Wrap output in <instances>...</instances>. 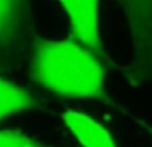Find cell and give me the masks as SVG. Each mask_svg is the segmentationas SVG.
Wrapping results in <instances>:
<instances>
[{
    "mask_svg": "<svg viewBox=\"0 0 152 147\" xmlns=\"http://www.w3.org/2000/svg\"><path fill=\"white\" fill-rule=\"evenodd\" d=\"M31 75L43 88L66 96L97 98L104 90L100 58L76 40H39Z\"/></svg>",
    "mask_w": 152,
    "mask_h": 147,
    "instance_id": "cell-1",
    "label": "cell"
},
{
    "mask_svg": "<svg viewBox=\"0 0 152 147\" xmlns=\"http://www.w3.org/2000/svg\"><path fill=\"white\" fill-rule=\"evenodd\" d=\"M129 31L128 75L135 83L145 82L151 72L152 18L151 0H116Z\"/></svg>",
    "mask_w": 152,
    "mask_h": 147,
    "instance_id": "cell-2",
    "label": "cell"
},
{
    "mask_svg": "<svg viewBox=\"0 0 152 147\" xmlns=\"http://www.w3.org/2000/svg\"><path fill=\"white\" fill-rule=\"evenodd\" d=\"M31 32V0H0V70L16 64Z\"/></svg>",
    "mask_w": 152,
    "mask_h": 147,
    "instance_id": "cell-3",
    "label": "cell"
},
{
    "mask_svg": "<svg viewBox=\"0 0 152 147\" xmlns=\"http://www.w3.org/2000/svg\"><path fill=\"white\" fill-rule=\"evenodd\" d=\"M69 19L74 37L97 56L104 55L99 31V0H58Z\"/></svg>",
    "mask_w": 152,
    "mask_h": 147,
    "instance_id": "cell-4",
    "label": "cell"
},
{
    "mask_svg": "<svg viewBox=\"0 0 152 147\" xmlns=\"http://www.w3.org/2000/svg\"><path fill=\"white\" fill-rule=\"evenodd\" d=\"M66 127L83 147H116L112 135L91 116L79 111H67L63 115Z\"/></svg>",
    "mask_w": 152,
    "mask_h": 147,
    "instance_id": "cell-5",
    "label": "cell"
},
{
    "mask_svg": "<svg viewBox=\"0 0 152 147\" xmlns=\"http://www.w3.org/2000/svg\"><path fill=\"white\" fill-rule=\"evenodd\" d=\"M36 100L27 90L0 76V121L35 107Z\"/></svg>",
    "mask_w": 152,
    "mask_h": 147,
    "instance_id": "cell-6",
    "label": "cell"
},
{
    "mask_svg": "<svg viewBox=\"0 0 152 147\" xmlns=\"http://www.w3.org/2000/svg\"><path fill=\"white\" fill-rule=\"evenodd\" d=\"M0 147H44L34 138L18 131H0Z\"/></svg>",
    "mask_w": 152,
    "mask_h": 147,
    "instance_id": "cell-7",
    "label": "cell"
}]
</instances>
